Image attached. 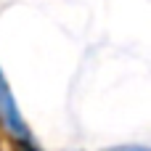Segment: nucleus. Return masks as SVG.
<instances>
[{
	"label": "nucleus",
	"mask_w": 151,
	"mask_h": 151,
	"mask_svg": "<svg viewBox=\"0 0 151 151\" xmlns=\"http://www.w3.org/2000/svg\"><path fill=\"white\" fill-rule=\"evenodd\" d=\"M0 117H3V122H5V127H8L19 141L27 138V125H24L19 109H16V101H13V96H11L8 85H5L3 72H0Z\"/></svg>",
	"instance_id": "nucleus-1"
},
{
	"label": "nucleus",
	"mask_w": 151,
	"mask_h": 151,
	"mask_svg": "<svg viewBox=\"0 0 151 151\" xmlns=\"http://www.w3.org/2000/svg\"><path fill=\"white\" fill-rule=\"evenodd\" d=\"M16 151H37V149H35V146L24 138V141H19V149H16Z\"/></svg>",
	"instance_id": "nucleus-2"
},
{
	"label": "nucleus",
	"mask_w": 151,
	"mask_h": 151,
	"mask_svg": "<svg viewBox=\"0 0 151 151\" xmlns=\"http://www.w3.org/2000/svg\"><path fill=\"white\" fill-rule=\"evenodd\" d=\"M111 151H149L143 146H122V149H111Z\"/></svg>",
	"instance_id": "nucleus-3"
}]
</instances>
